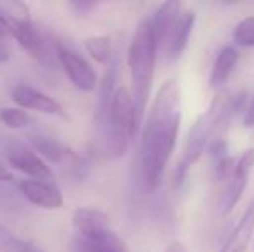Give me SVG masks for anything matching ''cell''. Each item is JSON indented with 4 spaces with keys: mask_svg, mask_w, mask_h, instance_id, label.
I'll use <instances>...</instances> for the list:
<instances>
[{
    "mask_svg": "<svg viewBox=\"0 0 254 252\" xmlns=\"http://www.w3.org/2000/svg\"><path fill=\"white\" fill-rule=\"evenodd\" d=\"M180 118V88L175 80H166L149 107L142 131L140 171L147 190H156L163 182L168 161L177 145Z\"/></svg>",
    "mask_w": 254,
    "mask_h": 252,
    "instance_id": "obj_1",
    "label": "cell"
},
{
    "mask_svg": "<svg viewBox=\"0 0 254 252\" xmlns=\"http://www.w3.org/2000/svg\"><path fill=\"white\" fill-rule=\"evenodd\" d=\"M140 126L133 95L123 87L116 88L113 95L101 99L92 152L107 161L123 157Z\"/></svg>",
    "mask_w": 254,
    "mask_h": 252,
    "instance_id": "obj_2",
    "label": "cell"
},
{
    "mask_svg": "<svg viewBox=\"0 0 254 252\" xmlns=\"http://www.w3.org/2000/svg\"><path fill=\"white\" fill-rule=\"evenodd\" d=\"M237 97L239 95H232L228 90H220L214 95L209 107L195 119L187 133L180 162L175 169V183L184 182L192 166L201 159L202 152L209 149L214 140L223 138V131L235 114V109L241 107V102L244 101Z\"/></svg>",
    "mask_w": 254,
    "mask_h": 252,
    "instance_id": "obj_3",
    "label": "cell"
},
{
    "mask_svg": "<svg viewBox=\"0 0 254 252\" xmlns=\"http://www.w3.org/2000/svg\"><path fill=\"white\" fill-rule=\"evenodd\" d=\"M157 52H159V47H157L152 19L151 17H145L135 28L130 47H128V67H130L131 74V95H133L140 125L144 121L149 97H151Z\"/></svg>",
    "mask_w": 254,
    "mask_h": 252,
    "instance_id": "obj_4",
    "label": "cell"
},
{
    "mask_svg": "<svg viewBox=\"0 0 254 252\" xmlns=\"http://www.w3.org/2000/svg\"><path fill=\"white\" fill-rule=\"evenodd\" d=\"M253 169H254V149H248L237 161H234L230 171L221 180L223 185H221L218 202H216V211L220 216H228L234 211L239 199L242 197L246 187H248V180Z\"/></svg>",
    "mask_w": 254,
    "mask_h": 252,
    "instance_id": "obj_5",
    "label": "cell"
},
{
    "mask_svg": "<svg viewBox=\"0 0 254 252\" xmlns=\"http://www.w3.org/2000/svg\"><path fill=\"white\" fill-rule=\"evenodd\" d=\"M56 57L69 81L81 92H94L97 88V73L92 64L64 42H56Z\"/></svg>",
    "mask_w": 254,
    "mask_h": 252,
    "instance_id": "obj_6",
    "label": "cell"
},
{
    "mask_svg": "<svg viewBox=\"0 0 254 252\" xmlns=\"http://www.w3.org/2000/svg\"><path fill=\"white\" fill-rule=\"evenodd\" d=\"M2 154L10 166L24 175L31 176L33 180H51L52 171L47 162L24 142L7 140L2 147Z\"/></svg>",
    "mask_w": 254,
    "mask_h": 252,
    "instance_id": "obj_7",
    "label": "cell"
},
{
    "mask_svg": "<svg viewBox=\"0 0 254 252\" xmlns=\"http://www.w3.org/2000/svg\"><path fill=\"white\" fill-rule=\"evenodd\" d=\"M12 101L24 111L31 109L49 116H64L63 107L56 99L26 83H19L12 88Z\"/></svg>",
    "mask_w": 254,
    "mask_h": 252,
    "instance_id": "obj_8",
    "label": "cell"
},
{
    "mask_svg": "<svg viewBox=\"0 0 254 252\" xmlns=\"http://www.w3.org/2000/svg\"><path fill=\"white\" fill-rule=\"evenodd\" d=\"M10 23H12V38L30 54V57H33L35 61L44 66H51V50H49L45 38L38 33L37 28L31 23H17V21H10Z\"/></svg>",
    "mask_w": 254,
    "mask_h": 252,
    "instance_id": "obj_9",
    "label": "cell"
},
{
    "mask_svg": "<svg viewBox=\"0 0 254 252\" xmlns=\"http://www.w3.org/2000/svg\"><path fill=\"white\" fill-rule=\"evenodd\" d=\"M21 194L24 199L31 202L33 205H38L42 209H59L63 205L64 199L61 190L51 182L44 180H21L17 182Z\"/></svg>",
    "mask_w": 254,
    "mask_h": 252,
    "instance_id": "obj_10",
    "label": "cell"
},
{
    "mask_svg": "<svg viewBox=\"0 0 254 252\" xmlns=\"http://www.w3.org/2000/svg\"><path fill=\"white\" fill-rule=\"evenodd\" d=\"M194 24H195V12L192 9H185L182 12V16L178 17L173 31L168 37L166 45L161 50L168 61H178L182 57V54L187 49L189 38H190L192 30H194Z\"/></svg>",
    "mask_w": 254,
    "mask_h": 252,
    "instance_id": "obj_11",
    "label": "cell"
},
{
    "mask_svg": "<svg viewBox=\"0 0 254 252\" xmlns=\"http://www.w3.org/2000/svg\"><path fill=\"white\" fill-rule=\"evenodd\" d=\"M253 235H254V197L249 202L248 207H246L242 218L239 219V223L230 232L227 242L223 244L220 252H248V246L253 240Z\"/></svg>",
    "mask_w": 254,
    "mask_h": 252,
    "instance_id": "obj_12",
    "label": "cell"
},
{
    "mask_svg": "<svg viewBox=\"0 0 254 252\" xmlns=\"http://www.w3.org/2000/svg\"><path fill=\"white\" fill-rule=\"evenodd\" d=\"M73 225L81 237H95L111 230L109 216L95 207H80L73 212Z\"/></svg>",
    "mask_w": 254,
    "mask_h": 252,
    "instance_id": "obj_13",
    "label": "cell"
},
{
    "mask_svg": "<svg viewBox=\"0 0 254 252\" xmlns=\"http://www.w3.org/2000/svg\"><path fill=\"white\" fill-rule=\"evenodd\" d=\"M30 144L33 145V151L38 152V155L45 157L49 162H54V164H63L69 159H73V161L76 159L73 149L64 142L57 140V138L35 135V137H30Z\"/></svg>",
    "mask_w": 254,
    "mask_h": 252,
    "instance_id": "obj_14",
    "label": "cell"
},
{
    "mask_svg": "<svg viewBox=\"0 0 254 252\" xmlns=\"http://www.w3.org/2000/svg\"><path fill=\"white\" fill-rule=\"evenodd\" d=\"M74 252H127V247L123 240L113 230H109L95 237L78 235L74 242Z\"/></svg>",
    "mask_w": 254,
    "mask_h": 252,
    "instance_id": "obj_15",
    "label": "cell"
},
{
    "mask_svg": "<svg viewBox=\"0 0 254 252\" xmlns=\"http://www.w3.org/2000/svg\"><path fill=\"white\" fill-rule=\"evenodd\" d=\"M239 62V52L234 47H223L218 52L214 59L213 69L209 74V87L211 88H221L232 76L235 66Z\"/></svg>",
    "mask_w": 254,
    "mask_h": 252,
    "instance_id": "obj_16",
    "label": "cell"
},
{
    "mask_svg": "<svg viewBox=\"0 0 254 252\" xmlns=\"http://www.w3.org/2000/svg\"><path fill=\"white\" fill-rule=\"evenodd\" d=\"M85 50L88 52L94 61H97L99 64H106L111 59V38L107 35H95V37H87L83 40Z\"/></svg>",
    "mask_w": 254,
    "mask_h": 252,
    "instance_id": "obj_17",
    "label": "cell"
},
{
    "mask_svg": "<svg viewBox=\"0 0 254 252\" xmlns=\"http://www.w3.org/2000/svg\"><path fill=\"white\" fill-rule=\"evenodd\" d=\"M0 121L7 128L12 130H19V128H26L31 123V118L28 111L21 107H3L0 109Z\"/></svg>",
    "mask_w": 254,
    "mask_h": 252,
    "instance_id": "obj_18",
    "label": "cell"
},
{
    "mask_svg": "<svg viewBox=\"0 0 254 252\" xmlns=\"http://www.w3.org/2000/svg\"><path fill=\"white\" fill-rule=\"evenodd\" d=\"M234 42L239 47H254V16L246 17L235 26Z\"/></svg>",
    "mask_w": 254,
    "mask_h": 252,
    "instance_id": "obj_19",
    "label": "cell"
},
{
    "mask_svg": "<svg viewBox=\"0 0 254 252\" xmlns=\"http://www.w3.org/2000/svg\"><path fill=\"white\" fill-rule=\"evenodd\" d=\"M21 246L19 240L14 237V233L10 230H7L3 225H0V249H9V247Z\"/></svg>",
    "mask_w": 254,
    "mask_h": 252,
    "instance_id": "obj_20",
    "label": "cell"
},
{
    "mask_svg": "<svg viewBox=\"0 0 254 252\" xmlns=\"http://www.w3.org/2000/svg\"><path fill=\"white\" fill-rule=\"evenodd\" d=\"M7 37H12V23L0 12V38H7Z\"/></svg>",
    "mask_w": 254,
    "mask_h": 252,
    "instance_id": "obj_21",
    "label": "cell"
},
{
    "mask_svg": "<svg viewBox=\"0 0 254 252\" xmlns=\"http://www.w3.org/2000/svg\"><path fill=\"white\" fill-rule=\"evenodd\" d=\"M242 123H244V126H254V97L251 99L248 107H246Z\"/></svg>",
    "mask_w": 254,
    "mask_h": 252,
    "instance_id": "obj_22",
    "label": "cell"
},
{
    "mask_svg": "<svg viewBox=\"0 0 254 252\" xmlns=\"http://www.w3.org/2000/svg\"><path fill=\"white\" fill-rule=\"evenodd\" d=\"M17 252H45V249H42L33 240H26V242H21V246L17 247Z\"/></svg>",
    "mask_w": 254,
    "mask_h": 252,
    "instance_id": "obj_23",
    "label": "cell"
},
{
    "mask_svg": "<svg viewBox=\"0 0 254 252\" xmlns=\"http://www.w3.org/2000/svg\"><path fill=\"white\" fill-rule=\"evenodd\" d=\"M10 57H12V50H10L9 45H7L5 42H2V38H0V64L9 62Z\"/></svg>",
    "mask_w": 254,
    "mask_h": 252,
    "instance_id": "obj_24",
    "label": "cell"
},
{
    "mask_svg": "<svg viewBox=\"0 0 254 252\" xmlns=\"http://www.w3.org/2000/svg\"><path fill=\"white\" fill-rule=\"evenodd\" d=\"M0 182L2 183H12L16 182V178H14V175L10 173V169L7 168L3 162H0Z\"/></svg>",
    "mask_w": 254,
    "mask_h": 252,
    "instance_id": "obj_25",
    "label": "cell"
},
{
    "mask_svg": "<svg viewBox=\"0 0 254 252\" xmlns=\"http://www.w3.org/2000/svg\"><path fill=\"white\" fill-rule=\"evenodd\" d=\"M164 252H189V251L184 242H180V240H171V242L166 246Z\"/></svg>",
    "mask_w": 254,
    "mask_h": 252,
    "instance_id": "obj_26",
    "label": "cell"
},
{
    "mask_svg": "<svg viewBox=\"0 0 254 252\" xmlns=\"http://www.w3.org/2000/svg\"><path fill=\"white\" fill-rule=\"evenodd\" d=\"M71 7H73V9H76L80 14H85L87 10L94 9L95 3H92V2H73V3H71Z\"/></svg>",
    "mask_w": 254,
    "mask_h": 252,
    "instance_id": "obj_27",
    "label": "cell"
}]
</instances>
